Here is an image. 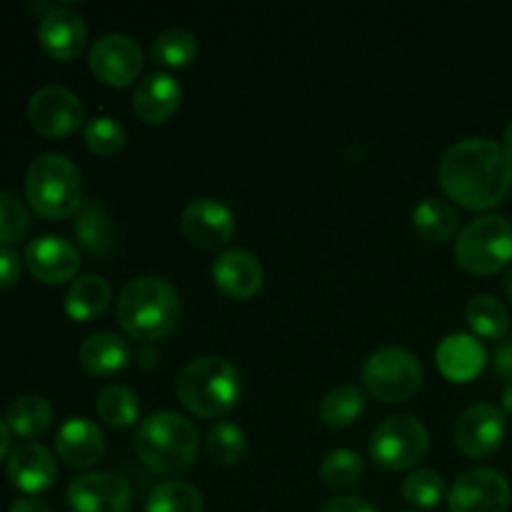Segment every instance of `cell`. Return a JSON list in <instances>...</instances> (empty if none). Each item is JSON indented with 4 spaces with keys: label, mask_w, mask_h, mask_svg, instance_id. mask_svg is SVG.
<instances>
[{
    "label": "cell",
    "mask_w": 512,
    "mask_h": 512,
    "mask_svg": "<svg viewBox=\"0 0 512 512\" xmlns=\"http://www.w3.org/2000/svg\"><path fill=\"white\" fill-rule=\"evenodd\" d=\"M320 475L330 488H350L363 475V458L355 450H330L320 463Z\"/></svg>",
    "instance_id": "cell-35"
},
{
    "label": "cell",
    "mask_w": 512,
    "mask_h": 512,
    "mask_svg": "<svg viewBox=\"0 0 512 512\" xmlns=\"http://www.w3.org/2000/svg\"><path fill=\"white\" fill-rule=\"evenodd\" d=\"M493 365L498 370L500 378H505L510 383L512 380V340H505V343L498 345L493 355Z\"/></svg>",
    "instance_id": "cell-39"
},
{
    "label": "cell",
    "mask_w": 512,
    "mask_h": 512,
    "mask_svg": "<svg viewBox=\"0 0 512 512\" xmlns=\"http://www.w3.org/2000/svg\"><path fill=\"white\" fill-rule=\"evenodd\" d=\"M413 228L428 243H445L460 228V215L448 200L425 198L413 208Z\"/></svg>",
    "instance_id": "cell-25"
},
{
    "label": "cell",
    "mask_w": 512,
    "mask_h": 512,
    "mask_svg": "<svg viewBox=\"0 0 512 512\" xmlns=\"http://www.w3.org/2000/svg\"><path fill=\"white\" fill-rule=\"evenodd\" d=\"M95 408H98L100 420L110 428H130L140 415V400L133 388L113 383L100 390Z\"/></svg>",
    "instance_id": "cell-28"
},
{
    "label": "cell",
    "mask_w": 512,
    "mask_h": 512,
    "mask_svg": "<svg viewBox=\"0 0 512 512\" xmlns=\"http://www.w3.org/2000/svg\"><path fill=\"white\" fill-rule=\"evenodd\" d=\"M455 445L468 458H488L503 445L505 415L493 403H475L460 413L453 428Z\"/></svg>",
    "instance_id": "cell-13"
},
{
    "label": "cell",
    "mask_w": 512,
    "mask_h": 512,
    "mask_svg": "<svg viewBox=\"0 0 512 512\" xmlns=\"http://www.w3.org/2000/svg\"><path fill=\"white\" fill-rule=\"evenodd\" d=\"M150 55L168 68H183L198 55V40L185 28H168L153 40Z\"/></svg>",
    "instance_id": "cell-31"
},
{
    "label": "cell",
    "mask_w": 512,
    "mask_h": 512,
    "mask_svg": "<svg viewBox=\"0 0 512 512\" xmlns=\"http://www.w3.org/2000/svg\"><path fill=\"white\" fill-rule=\"evenodd\" d=\"M25 198L40 218H73L83 205V180L78 165L68 155H38L25 173Z\"/></svg>",
    "instance_id": "cell-5"
},
{
    "label": "cell",
    "mask_w": 512,
    "mask_h": 512,
    "mask_svg": "<svg viewBox=\"0 0 512 512\" xmlns=\"http://www.w3.org/2000/svg\"><path fill=\"white\" fill-rule=\"evenodd\" d=\"M55 453L73 468H90L105 453V435L90 418H68L55 433Z\"/></svg>",
    "instance_id": "cell-19"
},
{
    "label": "cell",
    "mask_w": 512,
    "mask_h": 512,
    "mask_svg": "<svg viewBox=\"0 0 512 512\" xmlns=\"http://www.w3.org/2000/svg\"><path fill=\"white\" fill-rule=\"evenodd\" d=\"M503 410L505 413H512V380L510 383H505L503 388Z\"/></svg>",
    "instance_id": "cell-43"
},
{
    "label": "cell",
    "mask_w": 512,
    "mask_h": 512,
    "mask_svg": "<svg viewBox=\"0 0 512 512\" xmlns=\"http://www.w3.org/2000/svg\"><path fill=\"white\" fill-rule=\"evenodd\" d=\"M115 313L128 338L143 345L168 338L178 328L183 305L178 290L168 280L160 275H143L123 285Z\"/></svg>",
    "instance_id": "cell-2"
},
{
    "label": "cell",
    "mask_w": 512,
    "mask_h": 512,
    "mask_svg": "<svg viewBox=\"0 0 512 512\" xmlns=\"http://www.w3.org/2000/svg\"><path fill=\"white\" fill-rule=\"evenodd\" d=\"M88 63L105 85L125 88L143 70V48L125 33H105L90 48Z\"/></svg>",
    "instance_id": "cell-11"
},
{
    "label": "cell",
    "mask_w": 512,
    "mask_h": 512,
    "mask_svg": "<svg viewBox=\"0 0 512 512\" xmlns=\"http://www.w3.org/2000/svg\"><path fill=\"white\" fill-rule=\"evenodd\" d=\"M25 265L40 283L60 285L78 275L80 255L70 240L60 235H40L25 248Z\"/></svg>",
    "instance_id": "cell-15"
},
{
    "label": "cell",
    "mask_w": 512,
    "mask_h": 512,
    "mask_svg": "<svg viewBox=\"0 0 512 512\" xmlns=\"http://www.w3.org/2000/svg\"><path fill=\"white\" fill-rule=\"evenodd\" d=\"M145 512H205L203 495L195 485L183 480H168L153 488Z\"/></svg>",
    "instance_id": "cell-30"
},
{
    "label": "cell",
    "mask_w": 512,
    "mask_h": 512,
    "mask_svg": "<svg viewBox=\"0 0 512 512\" xmlns=\"http://www.w3.org/2000/svg\"><path fill=\"white\" fill-rule=\"evenodd\" d=\"M58 478V460L45 445L25 440L8 455V480L25 495H38L53 488Z\"/></svg>",
    "instance_id": "cell-17"
},
{
    "label": "cell",
    "mask_w": 512,
    "mask_h": 512,
    "mask_svg": "<svg viewBox=\"0 0 512 512\" xmlns=\"http://www.w3.org/2000/svg\"><path fill=\"white\" fill-rule=\"evenodd\" d=\"M512 260V223L503 215L470 220L455 240V263L475 275H493Z\"/></svg>",
    "instance_id": "cell-6"
},
{
    "label": "cell",
    "mask_w": 512,
    "mask_h": 512,
    "mask_svg": "<svg viewBox=\"0 0 512 512\" xmlns=\"http://www.w3.org/2000/svg\"><path fill=\"white\" fill-rule=\"evenodd\" d=\"M180 98H183V88L178 80L170 73H148L138 83L133 95V110L138 113L140 120L150 125L165 123L175 115L180 108Z\"/></svg>",
    "instance_id": "cell-20"
},
{
    "label": "cell",
    "mask_w": 512,
    "mask_h": 512,
    "mask_svg": "<svg viewBox=\"0 0 512 512\" xmlns=\"http://www.w3.org/2000/svg\"><path fill=\"white\" fill-rule=\"evenodd\" d=\"M210 458L223 465H235L248 453V438L245 430L235 423H218L208 433Z\"/></svg>",
    "instance_id": "cell-32"
},
{
    "label": "cell",
    "mask_w": 512,
    "mask_h": 512,
    "mask_svg": "<svg viewBox=\"0 0 512 512\" xmlns=\"http://www.w3.org/2000/svg\"><path fill=\"white\" fill-rule=\"evenodd\" d=\"M73 233L75 240L93 255H110L118 245L113 220H110L105 205L95 198L83 200L80 210L75 213Z\"/></svg>",
    "instance_id": "cell-23"
},
{
    "label": "cell",
    "mask_w": 512,
    "mask_h": 512,
    "mask_svg": "<svg viewBox=\"0 0 512 512\" xmlns=\"http://www.w3.org/2000/svg\"><path fill=\"white\" fill-rule=\"evenodd\" d=\"M30 215L18 195L0 190V245H13L28 233Z\"/></svg>",
    "instance_id": "cell-36"
},
{
    "label": "cell",
    "mask_w": 512,
    "mask_h": 512,
    "mask_svg": "<svg viewBox=\"0 0 512 512\" xmlns=\"http://www.w3.org/2000/svg\"><path fill=\"white\" fill-rule=\"evenodd\" d=\"M8 512H53V510H50V505L43 503V500L33 498V495H25V498L15 500Z\"/></svg>",
    "instance_id": "cell-40"
},
{
    "label": "cell",
    "mask_w": 512,
    "mask_h": 512,
    "mask_svg": "<svg viewBox=\"0 0 512 512\" xmlns=\"http://www.w3.org/2000/svg\"><path fill=\"white\" fill-rule=\"evenodd\" d=\"M10 453V428L3 418H0V460Z\"/></svg>",
    "instance_id": "cell-42"
},
{
    "label": "cell",
    "mask_w": 512,
    "mask_h": 512,
    "mask_svg": "<svg viewBox=\"0 0 512 512\" xmlns=\"http://www.w3.org/2000/svg\"><path fill=\"white\" fill-rule=\"evenodd\" d=\"M505 150H508L510 153V158H512V120L508 123V128H505Z\"/></svg>",
    "instance_id": "cell-45"
},
{
    "label": "cell",
    "mask_w": 512,
    "mask_h": 512,
    "mask_svg": "<svg viewBox=\"0 0 512 512\" xmlns=\"http://www.w3.org/2000/svg\"><path fill=\"white\" fill-rule=\"evenodd\" d=\"M40 48L55 60H73L78 58L80 50L88 40V25L78 10L68 5H55L43 15L38 25Z\"/></svg>",
    "instance_id": "cell-16"
},
{
    "label": "cell",
    "mask_w": 512,
    "mask_h": 512,
    "mask_svg": "<svg viewBox=\"0 0 512 512\" xmlns=\"http://www.w3.org/2000/svg\"><path fill=\"white\" fill-rule=\"evenodd\" d=\"M465 320L478 338L503 340L510 328V313L495 295H475L465 308Z\"/></svg>",
    "instance_id": "cell-27"
},
{
    "label": "cell",
    "mask_w": 512,
    "mask_h": 512,
    "mask_svg": "<svg viewBox=\"0 0 512 512\" xmlns=\"http://www.w3.org/2000/svg\"><path fill=\"white\" fill-rule=\"evenodd\" d=\"M503 290H505V295H508V298L512 300V268L508 270V273H505V278H503Z\"/></svg>",
    "instance_id": "cell-44"
},
{
    "label": "cell",
    "mask_w": 512,
    "mask_h": 512,
    "mask_svg": "<svg viewBox=\"0 0 512 512\" xmlns=\"http://www.w3.org/2000/svg\"><path fill=\"white\" fill-rule=\"evenodd\" d=\"M403 498L405 503H410L413 508H435V505H440V500L445 498L443 475L428 468L413 470L403 483Z\"/></svg>",
    "instance_id": "cell-33"
},
{
    "label": "cell",
    "mask_w": 512,
    "mask_h": 512,
    "mask_svg": "<svg viewBox=\"0 0 512 512\" xmlns=\"http://www.w3.org/2000/svg\"><path fill=\"white\" fill-rule=\"evenodd\" d=\"M10 433H15L23 440H33L43 435L53 423V408L43 395H23L13 400L5 415Z\"/></svg>",
    "instance_id": "cell-26"
},
{
    "label": "cell",
    "mask_w": 512,
    "mask_h": 512,
    "mask_svg": "<svg viewBox=\"0 0 512 512\" xmlns=\"http://www.w3.org/2000/svg\"><path fill=\"white\" fill-rule=\"evenodd\" d=\"M85 108L78 95L65 85H45L28 100V123L45 138H65L78 133Z\"/></svg>",
    "instance_id": "cell-9"
},
{
    "label": "cell",
    "mask_w": 512,
    "mask_h": 512,
    "mask_svg": "<svg viewBox=\"0 0 512 512\" xmlns=\"http://www.w3.org/2000/svg\"><path fill=\"white\" fill-rule=\"evenodd\" d=\"M178 400L200 418H220L240 403L243 378L230 360L203 355L183 368L175 383Z\"/></svg>",
    "instance_id": "cell-3"
},
{
    "label": "cell",
    "mask_w": 512,
    "mask_h": 512,
    "mask_svg": "<svg viewBox=\"0 0 512 512\" xmlns=\"http://www.w3.org/2000/svg\"><path fill=\"white\" fill-rule=\"evenodd\" d=\"M323 512H378L370 500L360 498V495H340L325 503Z\"/></svg>",
    "instance_id": "cell-38"
},
{
    "label": "cell",
    "mask_w": 512,
    "mask_h": 512,
    "mask_svg": "<svg viewBox=\"0 0 512 512\" xmlns=\"http://www.w3.org/2000/svg\"><path fill=\"white\" fill-rule=\"evenodd\" d=\"M510 483L495 468H470L448 490L450 512H508Z\"/></svg>",
    "instance_id": "cell-10"
},
{
    "label": "cell",
    "mask_w": 512,
    "mask_h": 512,
    "mask_svg": "<svg viewBox=\"0 0 512 512\" xmlns=\"http://www.w3.org/2000/svg\"><path fill=\"white\" fill-rule=\"evenodd\" d=\"M83 138L93 153L105 155V158H108V155H115L118 150H123L128 133H125L120 120L110 118V115H95L93 120L85 123Z\"/></svg>",
    "instance_id": "cell-34"
},
{
    "label": "cell",
    "mask_w": 512,
    "mask_h": 512,
    "mask_svg": "<svg viewBox=\"0 0 512 512\" xmlns=\"http://www.w3.org/2000/svg\"><path fill=\"white\" fill-rule=\"evenodd\" d=\"M180 230L193 245L203 250H218L235 238V215L223 200L195 198L190 200L180 215Z\"/></svg>",
    "instance_id": "cell-12"
},
{
    "label": "cell",
    "mask_w": 512,
    "mask_h": 512,
    "mask_svg": "<svg viewBox=\"0 0 512 512\" xmlns=\"http://www.w3.org/2000/svg\"><path fill=\"white\" fill-rule=\"evenodd\" d=\"M213 280L225 295L235 300H250L263 288L265 270L250 250L230 248L220 253L213 263Z\"/></svg>",
    "instance_id": "cell-18"
},
{
    "label": "cell",
    "mask_w": 512,
    "mask_h": 512,
    "mask_svg": "<svg viewBox=\"0 0 512 512\" xmlns=\"http://www.w3.org/2000/svg\"><path fill=\"white\" fill-rule=\"evenodd\" d=\"M158 360H160V350L155 348V343H143L140 345V350H138V365L140 368H153V365H158Z\"/></svg>",
    "instance_id": "cell-41"
},
{
    "label": "cell",
    "mask_w": 512,
    "mask_h": 512,
    "mask_svg": "<svg viewBox=\"0 0 512 512\" xmlns=\"http://www.w3.org/2000/svg\"><path fill=\"white\" fill-rule=\"evenodd\" d=\"M365 393L358 385H338L320 403V418L330 428H348L363 415Z\"/></svg>",
    "instance_id": "cell-29"
},
{
    "label": "cell",
    "mask_w": 512,
    "mask_h": 512,
    "mask_svg": "<svg viewBox=\"0 0 512 512\" xmlns=\"http://www.w3.org/2000/svg\"><path fill=\"white\" fill-rule=\"evenodd\" d=\"M200 435L193 420L173 410L148 415L135 433L138 458L155 473H180L193 465L198 455Z\"/></svg>",
    "instance_id": "cell-4"
},
{
    "label": "cell",
    "mask_w": 512,
    "mask_h": 512,
    "mask_svg": "<svg viewBox=\"0 0 512 512\" xmlns=\"http://www.w3.org/2000/svg\"><path fill=\"white\" fill-rule=\"evenodd\" d=\"M423 383V365L418 355L405 348H380L363 365V385L383 403H403L413 398Z\"/></svg>",
    "instance_id": "cell-7"
},
{
    "label": "cell",
    "mask_w": 512,
    "mask_h": 512,
    "mask_svg": "<svg viewBox=\"0 0 512 512\" xmlns=\"http://www.w3.org/2000/svg\"><path fill=\"white\" fill-rule=\"evenodd\" d=\"M403 512H408V510H403Z\"/></svg>",
    "instance_id": "cell-46"
},
{
    "label": "cell",
    "mask_w": 512,
    "mask_h": 512,
    "mask_svg": "<svg viewBox=\"0 0 512 512\" xmlns=\"http://www.w3.org/2000/svg\"><path fill=\"white\" fill-rule=\"evenodd\" d=\"M68 508L73 512H128L133 490L115 473H83L68 485Z\"/></svg>",
    "instance_id": "cell-14"
},
{
    "label": "cell",
    "mask_w": 512,
    "mask_h": 512,
    "mask_svg": "<svg viewBox=\"0 0 512 512\" xmlns=\"http://www.w3.org/2000/svg\"><path fill=\"white\" fill-rule=\"evenodd\" d=\"M78 358L90 375L108 378V375L120 373L133 360V350L123 335L113 330H98L80 343Z\"/></svg>",
    "instance_id": "cell-22"
},
{
    "label": "cell",
    "mask_w": 512,
    "mask_h": 512,
    "mask_svg": "<svg viewBox=\"0 0 512 512\" xmlns=\"http://www.w3.org/2000/svg\"><path fill=\"white\" fill-rule=\"evenodd\" d=\"M23 260L10 245H0V290H8L18 283Z\"/></svg>",
    "instance_id": "cell-37"
},
{
    "label": "cell",
    "mask_w": 512,
    "mask_h": 512,
    "mask_svg": "<svg viewBox=\"0 0 512 512\" xmlns=\"http://www.w3.org/2000/svg\"><path fill=\"white\" fill-rule=\"evenodd\" d=\"M110 300H113V288L103 275H80L65 293V313L75 323H88L105 313Z\"/></svg>",
    "instance_id": "cell-24"
},
{
    "label": "cell",
    "mask_w": 512,
    "mask_h": 512,
    "mask_svg": "<svg viewBox=\"0 0 512 512\" xmlns=\"http://www.w3.org/2000/svg\"><path fill=\"white\" fill-rule=\"evenodd\" d=\"M428 428L413 415H390L370 435V458L385 470H408L425 458Z\"/></svg>",
    "instance_id": "cell-8"
},
{
    "label": "cell",
    "mask_w": 512,
    "mask_h": 512,
    "mask_svg": "<svg viewBox=\"0 0 512 512\" xmlns=\"http://www.w3.org/2000/svg\"><path fill=\"white\" fill-rule=\"evenodd\" d=\"M485 360L488 355H485L480 340L468 333L448 335L440 340L438 350H435V363H438L440 373L453 383H468L475 375L483 373Z\"/></svg>",
    "instance_id": "cell-21"
},
{
    "label": "cell",
    "mask_w": 512,
    "mask_h": 512,
    "mask_svg": "<svg viewBox=\"0 0 512 512\" xmlns=\"http://www.w3.org/2000/svg\"><path fill=\"white\" fill-rule=\"evenodd\" d=\"M440 185L458 205L488 210L503 203L512 190V158L493 138H465L445 150Z\"/></svg>",
    "instance_id": "cell-1"
}]
</instances>
